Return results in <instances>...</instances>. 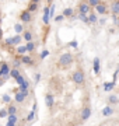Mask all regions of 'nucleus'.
<instances>
[{
  "label": "nucleus",
  "mask_w": 119,
  "mask_h": 126,
  "mask_svg": "<svg viewBox=\"0 0 119 126\" xmlns=\"http://www.w3.org/2000/svg\"><path fill=\"white\" fill-rule=\"evenodd\" d=\"M73 63V55L69 53V52H64V53L60 55L59 58V66L60 67H67Z\"/></svg>",
  "instance_id": "obj_1"
},
{
  "label": "nucleus",
  "mask_w": 119,
  "mask_h": 126,
  "mask_svg": "<svg viewBox=\"0 0 119 126\" xmlns=\"http://www.w3.org/2000/svg\"><path fill=\"white\" fill-rule=\"evenodd\" d=\"M72 80L77 84V86H81L84 84V80H86V76H84V73L83 70H76V72L72 74Z\"/></svg>",
  "instance_id": "obj_2"
},
{
  "label": "nucleus",
  "mask_w": 119,
  "mask_h": 126,
  "mask_svg": "<svg viewBox=\"0 0 119 126\" xmlns=\"http://www.w3.org/2000/svg\"><path fill=\"white\" fill-rule=\"evenodd\" d=\"M77 10H78V14H83V16H87V14L91 13V9H90V6L87 4V1H81V3H78Z\"/></svg>",
  "instance_id": "obj_3"
},
{
  "label": "nucleus",
  "mask_w": 119,
  "mask_h": 126,
  "mask_svg": "<svg viewBox=\"0 0 119 126\" xmlns=\"http://www.w3.org/2000/svg\"><path fill=\"white\" fill-rule=\"evenodd\" d=\"M20 20L23 21V23H30L32 20V16L30 11H27V10H24V11H21V14H20Z\"/></svg>",
  "instance_id": "obj_4"
},
{
  "label": "nucleus",
  "mask_w": 119,
  "mask_h": 126,
  "mask_svg": "<svg viewBox=\"0 0 119 126\" xmlns=\"http://www.w3.org/2000/svg\"><path fill=\"white\" fill-rule=\"evenodd\" d=\"M95 10H97V13L101 14V16H104V14L108 13V7H106V4L104 3V1H101L100 4L95 7Z\"/></svg>",
  "instance_id": "obj_5"
},
{
  "label": "nucleus",
  "mask_w": 119,
  "mask_h": 126,
  "mask_svg": "<svg viewBox=\"0 0 119 126\" xmlns=\"http://www.w3.org/2000/svg\"><path fill=\"white\" fill-rule=\"evenodd\" d=\"M91 116V108L90 107H84L81 109V121H87Z\"/></svg>",
  "instance_id": "obj_6"
},
{
  "label": "nucleus",
  "mask_w": 119,
  "mask_h": 126,
  "mask_svg": "<svg viewBox=\"0 0 119 126\" xmlns=\"http://www.w3.org/2000/svg\"><path fill=\"white\" fill-rule=\"evenodd\" d=\"M45 104H46V107L50 109L53 107V104H55V97L52 94H46L45 95Z\"/></svg>",
  "instance_id": "obj_7"
},
{
  "label": "nucleus",
  "mask_w": 119,
  "mask_h": 126,
  "mask_svg": "<svg viewBox=\"0 0 119 126\" xmlns=\"http://www.w3.org/2000/svg\"><path fill=\"white\" fill-rule=\"evenodd\" d=\"M20 42H21V36L20 35H15V36H13V38L6 39V44H7V45H18Z\"/></svg>",
  "instance_id": "obj_8"
},
{
  "label": "nucleus",
  "mask_w": 119,
  "mask_h": 126,
  "mask_svg": "<svg viewBox=\"0 0 119 126\" xmlns=\"http://www.w3.org/2000/svg\"><path fill=\"white\" fill-rule=\"evenodd\" d=\"M20 60H21V63H25V64H30V66H34V63H35L31 56H27V55H23Z\"/></svg>",
  "instance_id": "obj_9"
},
{
  "label": "nucleus",
  "mask_w": 119,
  "mask_h": 126,
  "mask_svg": "<svg viewBox=\"0 0 119 126\" xmlns=\"http://www.w3.org/2000/svg\"><path fill=\"white\" fill-rule=\"evenodd\" d=\"M37 10H38V0H32L31 3L28 4L27 11H30V13H34V11H37Z\"/></svg>",
  "instance_id": "obj_10"
},
{
  "label": "nucleus",
  "mask_w": 119,
  "mask_h": 126,
  "mask_svg": "<svg viewBox=\"0 0 119 126\" xmlns=\"http://www.w3.org/2000/svg\"><path fill=\"white\" fill-rule=\"evenodd\" d=\"M100 67H101L100 58H94V62H92V69H94V73H95V74H98V73H100Z\"/></svg>",
  "instance_id": "obj_11"
},
{
  "label": "nucleus",
  "mask_w": 119,
  "mask_h": 126,
  "mask_svg": "<svg viewBox=\"0 0 119 126\" xmlns=\"http://www.w3.org/2000/svg\"><path fill=\"white\" fill-rule=\"evenodd\" d=\"M111 11L114 16H118L119 14V1H114V3H111Z\"/></svg>",
  "instance_id": "obj_12"
},
{
  "label": "nucleus",
  "mask_w": 119,
  "mask_h": 126,
  "mask_svg": "<svg viewBox=\"0 0 119 126\" xmlns=\"http://www.w3.org/2000/svg\"><path fill=\"white\" fill-rule=\"evenodd\" d=\"M87 18H88V24H95L97 21H98V17H97V14H95V13H92V11L88 14V17H87Z\"/></svg>",
  "instance_id": "obj_13"
},
{
  "label": "nucleus",
  "mask_w": 119,
  "mask_h": 126,
  "mask_svg": "<svg viewBox=\"0 0 119 126\" xmlns=\"http://www.w3.org/2000/svg\"><path fill=\"white\" fill-rule=\"evenodd\" d=\"M17 107L15 105H10L9 108H7V116H11V115H17Z\"/></svg>",
  "instance_id": "obj_14"
},
{
  "label": "nucleus",
  "mask_w": 119,
  "mask_h": 126,
  "mask_svg": "<svg viewBox=\"0 0 119 126\" xmlns=\"http://www.w3.org/2000/svg\"><path fill=\"white\" fill-rule=\"evenodd\" d=\"M114 113V108L112 107H105V108L102 109V115L104 116H111Z\"/></svg>",
  "instance_id": "obj_15"
},
{
  "label": "nucleus",
  "mask_w": 119,
  "mask_h": 126,
  "mask_svg": "<svg viewBox=\"0 0 119 126\" xmlns=\"http://www.w3.org/2000/svg\"><path fill=\"white\" fill-rule=\"evenodd\" d=\"M24 99H25V97H24V94H21V93H15V97H14V101L15 102H18V104H21V102H24Z\"/></svg>",
  "instance_id": "obj_16"
},
{
  "label": "nucleus",
  "mask_w": 119,
  "mask_h": 126,
  "mask_svg": "<svg viewBox=\"0 0 119 126\" xmlns=\"http://www.w3.org/2000/svg\"><path fill=\"white\" fill-rule=\"evenodd\" d=\"M44 24H49V7L44 9Z\"/></svg>",
  "instance_id": "obj_17"
},
{
  "label": "nucleus",
  "mask_w": 119,
  "mask_h": 126,
  "mask_svg": "<svg viewBox=\"0 0 119 126\" xmlns=\"http://www.w3.org/2000/svg\"><path fill=\"white\" fill-rule=\"evenodd\" d=\"M73 11L74 10L72 9V7H67V9L63 10V14H62V16H63V17H72V16H73Z\"/></svg>",
  "instance_id": "obj_18"
},
{
  "label": "nucleus",
  "mask_w": 119,
  "mask_h": 126,
  "mask_svg": "<svg viewBox=\"0 0 119 126\" xmlns=\"http://www.w3.org/2000/svg\"><path fill=\"white\" fill-rule=\"evenodd\" d=\"M25 49H27V52H34V50H35V44H34V42H28L27 45H25Z\"/></svg>",
  "instance_id": "obj_19"
},
{
  "label": "nucleus",
  "mask_w": 119,
  "mask_h": 126,
  "mask_svg": "<svg viewBox=\"0 0 119 126\" xmlns=\"http://www.w3.org/2000/svg\"><path fill=\"white\" fill-rule=\"evenodd\" d=\"M115 87V83H104V90L105 91H112V88Z\"/></svg>",
  "instance_id": "obj_20"
},
{
  "label": "nucleus",
  "mask_w": 119,
  "mask_h": 126,
  "mask_svg": "<svg viewBox=\"0 0 119 126\" xmlns=\"http://www.w3.org/2000/svg\"><path fill=\"white\" fill-rule=\"evenodd\" d=\"M9 74H10L11 77H14V79H17V77L20 76V70H18V69H11Z\"/></svg>",
  "instance_id": "obj_21"
},
{
  "label": "nucleus",
  "mask_w": 119,
  "mask_h": 126,
  "mask_svg": "<svg viewBox=\"0 0 119 126\" xmlns=\"http://www.w3.org/2000/svg\"><path fill=\"white\" fill-rule=\"evenodd\" d=\"M100 3H101L100 0H90V1H87V4L90 6V9H91V7H97Z\"/></svg>",
  "instance_id": "obj_22"
},
{
  "label": "nucleus",
  "mask_w": 119,
  "mask_h": 126,
  "mask_svg": "<svg viewBox=\"0 0 119 126\" xmlns=\"http://www.w3.org/2000/svg\"><path fill=\"white\" fill-rule=\"evenodd\" d=\"M23 36H24V39L27 41V42H31V39H32V34H31L30 31H25Z\"/></svg>",
  "instance_id": "obj_23"
},
{
  "label": "nucleus",
  "mask_w": 119,
  "mask_h": 126,
  "mask_svg": "<svg viewBox=\"0 0 119 126\" xmlns=\"http://www.w3.org/2000/svg\"><path fill=\"white\" fill-rule=\"evenodd\" d=\"M35 108H37V107L34 105V109H32L31 112H30V115L27 116V122H31L32 119H34V116H35Z\"/></svg>",
  "instance_id": "obj_24"
},
{
  "label": "nucleus",
  "mask_w": 119,
  "mask_h": 126,
  "mask_svg": "<svg viewBox=\"0 0 119 126\" xmlns=\"http://www.w3.org/2000/svg\"><path fill=\"white\" fill-rule=\"evenodd\" d=\"M9 122L10 123H13V125H15V123L18 122V116H17V115H11V116H9Z\"/></svg>",
  "instance_id": "obj_25"
},
{
  "label": "nucleus",
  "mask_w": 119,
  "mask_h": 126,
  "mask_svg": "<svg viewBox=\"0 0 119 126\" xmlns=\"http://www.w3.org/2000/svg\"><path fill=\"white\" fill-rule=\"evenodd\" d=\"M15 81H17V84H18V86H23V84H24V81H25V77L20 74V76L17 77V79H15Z\"/></svg>",
  "instance_id": "obj_26"
},
{
  "label": "nucleus",
  "mask_w": 119,
  "mask_h": 126,
  "mask_svg": "<svg viewBox=\"0 0 119 126\" xmlns=\"http://www.w3.org/2000/svg\"><path fill=\"white\" fill-rule=\"evenodd\" d=\"M14 30H15V32H17V35H18L20 32H23V24H15V25H14Z\"/></svg>",
  "instance_id": "obj_27"
},
{
  "label": "nucleus",
  "mask_w": 119,
  "mask_h": 126,
  "mask_svg": "<svg viewBox=\"0 0 119 126\" xmlns=\"http://www.w3.org/2000/svg\"><path fill=\"white\" fill-rule=\"evenodd\" d=\"M108 101H109L111 104H118V97H116V95H109V97H108Z\"/></svg>",
  "instance_id": "obj_28"
},
{
  "label": "nucleus",
  "mask_w": 119,
  "mask_h": 126,
  "mask_svg": "<svg viewBox=\"0 0 119 126\" xmlns=\"http://www.w3.org/2000/svg\"><path fill=\"white\" fill-rule=\"evenodd\" d=\"M17 52H18V55H24L27 52V49H25V46H18L17 48Z\"/></svg>",
  "instance_id": "obj_29"
},
{
  "label": "nucleus",
  "mask_w": 119,
  "mask_h": 126,
  "mask_svg": "<svg viewBox=\"0 0 119 126\" xmlns=\"http://www.w3.org/2000/svg\"><path fill=\"white\" fill-rule=\"evenodd\" d=\"M20 64H21V60H20V59H14V62H13L14 69H18V67H20Z\"/></svg>",
  "instance_id": "obj_30"
},
{
  "label": "nucleus",
  "mask_w": 119,
  "mask_h": 126,
  "mask_svg": "<svg viewBox=\"0 0 119 126\" xmlns=\"http://www.w3.org/2000/svg\"><path fill=\"white\" fill-rule=\"evenodd\" d=\"M77 18H80L81 21H84L86 24H88V18H87V16H83V14H78V16H77Z\"/></svg>",
  "instance_id": "obj_31"
},
{
  "label": "nucleus",
  "mask_w": 119,
  "mask_h": 126,
  "mask_svg": "<svg viewBox=\"0 0 119 126\" xmlns=\"http://www.w3.org/2000/svg\"><path fill=\"white\" fill-rule=\"evenodd\" d=\"M48 55H49V50H42V53H41V59H45L46 56H48Z\"/></svg>",
  "instance_id": "obj_32"
},
{
  "label": "nucleus",
  "mask_w": 119,
  "mask_h": 126,
  "mask_svg": "<svg viewBox=\"0 0 119 126\" xmlns=\"http://www.w3.org/2000/svg\"><path fill=\"white\" fill-rule=\"evenodd\" d=\"M63 16H62V14H60V16H56V17H55V21H56V23H60V21H63Z\"/></svg>",
  "instance_id": "obj_33"
},
{
  "label": "nucleus",
  "mask_w": 119,
  "mask_h": 126,
  "mask_svg": "<svg viewBox=\"0 0 119 126\" xmlns=\"http://www.w3.org/2000/svg\"><path fill=\"white\" fill-rule=\"evenodd\" d=\"M3 102H10V95L9 94L3 95Z\"/></svg>",
  "instance_id": "obj_34"
},
{
  "label": "nucleus",
  "mask_w": 119,
  "mask_h": 126,
  "mask_svg": "<svg viewBox=\"0 0 119 126\" xmlns=\"http://www.w3.org/2000/svg\"><path fill=\"white\" fill-rule=\"evenodd\" d=\"M70 46H73V48H77V41H72V42H70Z\"/></svg>",
  "instance_id": "obj_35"
},
{
  "label": "nucleus",
  "mask_w": 119,
  "mask_h": 126,
  "mask_svg": "<svg viewBox=\"0 0 119 126\" xmlns=\"http://www.w3.org/2000/svg\"><path fill=\"white\" fill-rule=\"evenodd\" d=\"M39 80H41V74L37 73V74H35V81H39Z\"/></svg>",
  "instance_id": "obj_36"
},
{
  "label": "nucleus",
  "mask_w": 119,
  "mask_h": 126,
  "mask_svg": "<svg viewBox=\"0 0 119 126\" xmlns=\"http://www.w3.org/2000/svg\"><path fill=\"white\" fill-rule=\"evenodd\" d=\"M112 20L116 23V21H118V16H114V14H112Z\"/></svg>",
  "instance_id": "obj_37"
},
{
  "label": "nucleus",
  "mask_w": 119,
  "mask_h": 126,
  "mask_svg": "<svg viewBox=\"0 0 119 126\" xmlns=\"http://www.w3.org/2000/svg\"><path fill=\"white\" fill-rule=\"evenodd\" d=\"M0 116H7V112H4V111H1V112H0Z\"/></svg>",
  "instance_id": "obj_38"
},
{
  "label": "nucleus",
  "mask_w": 119,
  "mask_h": 126,
  "mask_svg": "<svg viewBox=\"0 0 119 126\" xmlns=\"http://www.w3.org/2000/svg\"><path fill=\"white\" fill-rule=\"evenodd\" d=\"M105 21H106L105 18H101V20H100V23H101V24H105Z\"/></svg>",
  "instance_id": "obj_39"
},
{
  "label": "nucleus",
  "mask_w": 119,
  "mask_h": 126,
  "mask_svg": "<svg viewBox=\"0 0 119 126\" xmlns=\"http://www.w3.org/2000/svg\"><path fill=\"white\" fill-rule=\"evenodd\" d=\"M1 36H3V31H1V28H0V39H1Z\"/></svg>",
  "instance_id": "obj_40"
},
{
  "label": "nucleus",
  "mask_w": 119,
  "mask_h": 126,
  "mask_svg": "<svg viewBox=\"0 0 119 126\" xmlns=\"http://www.w3.org/2000/svg\"><path fill=\"white\" fill-rule=\"evenodd\" d=\"M116 25H118V27H119V18H118V21H116Z\"/></svg>",
  "instance_id": "obj_41"
},
{
  "label": "nucleus",
  "mask_w": 119,
  "mask_h": 126,
  "mask_svg": "<svg viewBox=\"0 0 119 126\" xmlns=\"http://www.w3.org/2000/svg\"><path fill=\"white\" fill-rule=\"evenodd\" d=\"M118 104H119V99H118Z\"/></svg>",
  "instance_id": "obj_42"
}]
</instances>
